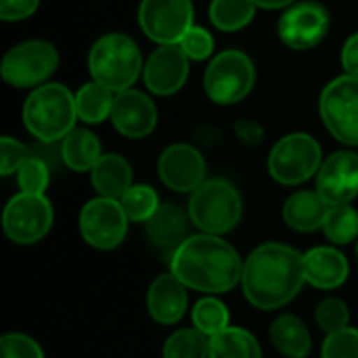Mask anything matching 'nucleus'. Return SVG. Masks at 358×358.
Listing matches in <instances>:
<instances>
[{
	"mask_svg": "<svg viewBox=\"0 0 358 358\" xmlns=\"http://www.w3.org/2000/svg\"><path fill=\"white\" fill-rule=\"evenodd\" d=\"M254 4L260 6V8H271V10H275V8H285V6L296 4V0H254Z\"/></svg>",
	"mask_w": 358,
	"mask_h": 358,
	"instance_id": "a19ab883",
	"label": "nucleus"
},
{
	"mask_svg": "<svg viewBox=\"0 0 358 358\" xmlns=\"http://www.w3.org/2000/svg\"><path fill=\"white\" fill-rule=\"evenodd\" d=\"M327 214L329 206L317 191H298L283 206L285 222L300 233H313L323 229Z\"/></svg>",
	"mask_w": 358,
	"mask_h": 358,
	"instance_id": "412c9836",
	"label": "nucleus"
},
{
	"mask_svg": "<svg viewBox=\"0 0 358 358\" xmlns=\"http://www.w3.org/2000/svg\"><path fill=\"white\" fill-rule=\"evenodd\" d=\"M187 285L172 273L159 275L147 292V310L159 325H174L187 313Z\"/></svg>",
	"mask_w": 358,
	"mask_h": 358,
	"instance_id": "a211bd4d",
	"label": "nucleus"
},
{
	"mask_svg": "<svg viewBox=\"0 0 358 358\" xmlns=\"http://www.w3.org/2000/svg\"><path fill=\"white\" fill-rule=\"evenodd\" d=\"M317 323L323 331L329 334H336V331H342L348 327L350 323V310L346 306L344 300L340 298H325L319 306H317Z\"/></svg>",
	"mask_w": 358,
	"mask_h": 358,
	"instance_id": "473e14b6",
	"label": "nucleus"
},
{
	"mask_svg": "<svg viewBox=\"0 0 358 358\" xmlns=\"http://www.w3.org/2000/svg\"><path fill=\"white\" fill-rule=\"evenodd\" d=\"M52 206L44 195L19 193L6 203L2 227L13 243L31 245L46 237L52 227Z\"/></svg>",
	"mask_w": 358,
	"mask_h": 358,
	"instance_id": "9d476101",
	"label": "nucleus"
},
{
	"mask_svg": "<svg viewBox=\"0 0 358 358\" xmlns=\"http://www.w3.org/2000/svg\"><path fill=\"white\" fill-rule=\"evenodd\" d=\"M256 84L254 61L243 50H222L218 52L203 76L206 94L218 105H235L243 101Z\"/></svg>",
	"mask_w": 358,
	"mask_h": 358,
	"instance_id": "423d86ee",
	"label": "nucleus"
},
{
	"mask_svg": "<svg viewBox=\"0 0 358 358\" xmlns=\"http://www.w3.org/2000/svg\"><path fill=\"white\" fill-rule=\"evenodd\" d=\"M138 23L149 40L157 46L178 44L193 27L191 0H143L138 6Z\"/></svg>",
	"mask_w": 358,
	"mask_h": 358,
	"instance_id": "f8f14e48",
	"label": "nucleus"
},
{
	"mask_svg": "<svg viewBox=\"0 0 358 358\" xmlns=\"http://www.w3.org/2000/svg\"><path fill=\"white\" fill-rule=\"evenodd\" d=\"M189 218L208 235H224L233 231L243 214L239 191L224 178H210L191 193Z\"/></svg>",
	"mask_w": 358,
	"mask_h": 358,
	"instance_id": "39448f33",
	"label": "nucleus"
},
{
	"mask_svg": "<svg viewBox=\"0 0 358 358\" xmlns=\"http://www.w3.org/2000/svg\"><path fill=\"white\" fill-rule=\"evenodd\" d=\"M78 120L76 94L63 84L46 82L31 90L23 105V124L44 145L63 141Z\"/></svg>",
	"mask_w": 358,
	"mask_h": 358,
	"instance_id": "7ed1b4c3",
	"label": "nucleus"
},
{
	"mask_svg": "<svg viewBox=\"0 0 358 358\" xmlns=\"http://www.w3.org/2000/svg\"><path fill=\"white\" fill-rule=\"evenodd\" d=\"M210 358H262V348L250 331L227 327L210 338Z\"/></svg>",
	"mask_w": 358,
	"mask_h": 358,
	"instance_id": "393cba45",
	"label": "nucleus"
},
{
	"mask_svg": "<svg viewBox=\"0 0 358 358\" xmlns=\"http://www.w3.org/2000/svg\"><path fill=\"white\" fill-rule=\"evenodd\" d=\"M162 358H210V338L195 327L180 329L166 340Z\"/></svg>",
	"mask_w": 358,
	"mask_h": 358,
	"instance_id": "cd10ccee",
	"label": "nucleus"
},
{
	"mask_svg": "<svg viewBox=\"0 0 358 358\" xmlns=\"http://www.w3.org/2000/svg\"><path fill=\"white\" fill-rule=\"evenodd\" d=\"M325 237L336 245H346L358 237V212L348 206L329 208V214L323 224Z\"/></svg>",
	"mask_w": 358,
	"mask_h": 358,
	"instance_id": "7c9ffc66",
	"label": "nucleus"
},
{
	"mask_svg": "<svg viewBox=\"0 0 358 358\" xmlns=\"http://www.w3.org/2000/svg\"><path fill=\"white\" fill-rule=\"evenodd\" d=\"M59 155L63 164L73 172H92V168L103 157L101 141L94 132L86 128H73L59 147Z\"/></svg>",
	"mask_w": 358,
	"mask_h": 358,
	"instance_id": "5701e85b",
	"label": "nucleus"
},
{
	"mask_svg": "<svg viewBox=\"0 0 358 358\" xmlns=\"http://www.w3.org/2000/svg\"><path fill=\"white\" fill-rule=\"evenodd\" d=\"M111 122L115 130L126 138H145L157 126V109L151 96L141 90L128 88L115 92Z\"/></svg>",
	"mask_w": 358,
	"mask_h": 358,
	"instance_id": "f3484780",
	"label": "nucleus"
},
{
	"mask_svg": "<svg viewBox=\"0 0 358 358\" xmlns=\"http://www.w3.org/2000/svg\"><path fill=\"white\" fill-rule=\"evenodd\" d=\"M346 256L329 245L313 248L304 254V279L319 289H336L348 279Z\"/></svg>",
	"mask_w": 358,
	"mask_h": 358,
	"instance_id": "aec40b11",
	"label": "nucleus"
},
{
	"mask_svg": "<svg viewBox=\"0 0 358 358\" xmlns=\"http://www.w3.org/2000/svg\"><path fill=\"white\" fill-rule=\"evenodd\" d=\"M317 193L329 208L348 206L358 195V153L336 151L317 172Z\"/></svg>",
	"mask_w": 358,
	"mask_h": 358,
	"instance_id": "4468645a",
	"label": "nucleus"
},
{
	"mask_svg": "<svg viewBox=\"0 0 358 358\" xmlns=\"http://www.w3.org/2000/svg\"><path fill=\"white\" fill-rule=\"evenodd\" d=\"M40 0H0L2 21H23L38 10Z\"/></svg>",
	"mask_w": 358,
	"mask_h": 358,
	"instance_id": "4c0bfd02",
	"label": "nucleus"
},
{
	"mask_svg": "<svg viewBox=\"0 0 358 358\" xmlns=\"http://www.w3.org/2000/svg\"><path fill=\"white\" fill-rule=\"evenodd\" d=\"M357 256H358V243H357Z\"/></svg>",
	"mask_w": 358,
	"mask_h": 358,
	"instance_id": "79ce46f5",
	"label": "nucleus"
},
{
	"mask_svg": "<svg viewBox=\"0 0 358 358\" xmlns=\"http://www.w3.org/2000/svg\"><path fill=\"white\" fill-rule=\"evenodd\" d=\"M342 65L344 73L358 78V34H352L342 48Z\"/></svg>",
	"mask_w": 358,
	"mask_h": 358,
	"instance_id": "58836bf2",
	"label": "nucleus"
},
{
	"mask_svg": "<svg viewBox=\"0 0 358 358\" xmlns=\"http://www.w3.org/2000/svg\"><path fill=\"white\" fill-rule=\"evenodd\" d=\"M256 8L254 0H212L210 21L220 31H239L252 23Z\"/></svg>",
	"mask_w": 358,
	"mask_h": 358,
	"instance_id": "bb28decb",
	"label": "nucleus"
},
{
	"mask_svg": "<svg viewBox=\"0 0 358 358\" xmlns=\"http://www.w3.org/2000/svg\"><path fill=\"white\" fill-rule=\"evenodd\" d=\"M59 65L57 48L46 40H25L15 44L2 57L0 73L8 86L38 88L55 73Z\"/></svg>",
	"mask_w": 358,
	"mask_h": 358,
	"instance_id": "6e6552de",
	"label": "nucleus"
},
{
	"mask_svg": "<svg viewBox=\"0 0 358 358\" xmlns=\"http://www.w3.org/2000/svg\"><path fill=\"white\" fill-rule=\"evenodd\" d=\"M0 358H44L40 344L25 334H4L0 338Z\"/></svg>",
	"mask_w": 358,
	"mask_h": 358,
	"instance_id": "c9c22d12",
	"label": "nucleus"
},
{
	"mask_svg": "<svg viewBox=\"0 0 358 358\" xmlns=\"http://www.w3.org/2000/svg\"><path fill=\"white\" fill-rule=\"evenodd\" d=\"M323 166V151L315 136L306 132H294L277 141L268 155L271 176L285 185L296 187L313 178Z\"/></svg>",
	"mask_w": 358,
	"mask_h": 358,
	"instance_id": "0eeeda50",
	"label": "nucleus"
},
{
	"mask_svg": "<svg viewBox=\"0 0 358 358\" xmlns=\"http://www.w3.org/2000/svg\"><path fill=\"white\" fill-rule=\"evenodd\" d=\"M306 283L304 256L283 243H262L243 262L241 287L258 310H277L289 304Z\"/></svg>",
	"mask_w": 358,
	"mask_h": 358,
	"instance_id": "f257e3e1",
	"label": "nucleus"
},
{
	"mask_svg": "<svg viewBox=\"0 0 358 358\" xmlns=\"http://www.w3.org/2000/svg\"><path fill=\"white\" fill-rule=\"evenodd\" d=\"M170 273L189 289L220 296L231 292L243 275L237 250L218 235H191L170 258Z\"/></svg>",
	"mask_w": 358,
	"mask_h": 358,
	"instance_id": "f03ea898",
	"label": "nucleus"
},
{
	"mask_svg": "<svg viewBox=\"0 0 358 358\" xmlns=\"http://www.w3.org/2000/svg\"><path fill=\"white\" fill-rule=\"evenodd\" d=\"M331 17L321 2H296L279 19L277 31L285 46L294 50H308L317 46L329 31Z\"/></svg>",
	"mask_w": 358,
	"mask_h": 358,
	"instance_id": "ddd939ff",
	"label": "nucleus"
},
{
	"mask_svg": "<svg viewBox=\"0 0 358 358\" xmlns=\"http://www.w3.org/2000/svg\"><path fill=\"white\" fill-rule=\"evenodd\" d=\"M193 325L197 331H201L203 336L208 338H214L218 336L220 331H224L231 321V315H229V308L214 296H208V298H201L195 308H193Z\"/></svg>",
	"mask_w": 358,
	"mask_h": 358,
	"instance_id": "c85d7f7f",
	"label": "nucleus"
},
{
	"mask_svg": "<svg viewBox=\"0 0 358 358\" xmlns=\"http://www.w3.org/2000/svg\"><path fill=\"white\" fill-rule=\"evenodd\" d=\"M178 44L185 50V55L189 57V61H206L214 52V38H212V34L206 27H197V25H193L182 36V40Z\"/></svg>",
	"mask_w": 358,
	"mask_h": 358,
	"instance_id": "f704fd0d",
	"label": "nucleus"
},
{
	"mask_svg": "<svg viewBox=\"0 0 358 358\" xmlns=\"http://www.w3.org/2000/svg\"><path fill=\"white\" fill-rule=\"evenodd\" d=\"M115 92L105 88L99 82H88L76 92V109L78 117L86 124H101L111 117Z\"/></svg>",
	"mask_w": 358,
	"mask_h": 358,
	"instance_id": "a878e982",
	"label": "nucleus"
},
{
	"mask_svg": "<svg viewBox=\"0 0 358 358\" xmlns=\"http://www.w3.org/2000/svg\"><path fill=\"white\" fill-rule=\"evenodd\" d=\"M321 358H358V329L346 327L329 334L323 342Z\"/></svg>",
	"mask_w": 358,
	"mask_h": 358,
	"instance_id": "72a5a7b5",
	"label": "nucleus"
},
{
	"mask_svg": "<svg viewBox=\"0 0 358 358\" xmlns=\"http://www.w3.org/2000/svg\"><path fill=\"white\" fill-rule=\"evenodd\" d=\"M90 180L99 197L122 199L124 193L132 187V168L126 157L117 153H107L90 172Z\"/></svg>",
	"mask_w": 358,
	"mask_h": 358,
	"instance_id": "4be33fe9",
	"label": "nucleus"
},
{
	"mask_svg": "<svg viewBox=\"0 0 358 358\" xmlns=\"http://www.w3.org/2000/svg\"><path fill=\"white\" fill-rule=\"evenodd\" d=\"M319 111L334 138L358 147V78L344 73L331 80L321 92Z\"/></svg>",
	"mask_w": 358,
	"mask_h": 358,
	"instance_id": "1a4fd4ad",
	"label": "nucleus"
},
{
	"mask_svg": "<svg viewBox=\"0 0 358 358\" xmlns=\"http://www.w3.org/2000/svg\"><path fill=\"white\" fill-rule=\"evenodd\" d=\"M189 222V212H185L176 203H162L157 212L145 222V233L153 245L170 250L174 254L191 237Z\"/></svg>",
	"mask_w": 358,
	"mask_h": 358,
	"instance_id": "6ab92c4d",
	"label": "nucleus"
},
{
	"mask_svg": "<svg viewBox=\"0 0 358 358\" xmlns=\"http://www.w3.org/2000/svg\"><path fill=\"white\" fill-rule=\"evenodd\" d=\"M48 180H50V168L48 162L40 155H29L27 162L17 172V182L21 193L44 195Z\"/></svg>",
	"mask_w": 358,
	"mask_h": 358,
	"instance_id": "2f4dec72",
	"label": "nucleus"
},
{
	"mask_svg": "<svg viewBox=\"0 0 358 358\" xmlns=\"http://www.w3.org/2000/svg\"><path fill=\"white\" fill-rule=\"evenodd\" d=\"M189 78V57L180 44L157 46L143 67V80L147 90L157 96L176 94Z\"/></svg>",
	"mask_w": 358,
	"mask_h": 358,
	"instance_id": "dca6fc26",
	"label": "nucleus"
},
{
	"mask_svg": "<svg viewBox=\"0 0 358 358\" xmlns=\"http://www.w3.org/2000/svg\"><path fill=\"white\" fill-rule=\"evenodd\" d=\"M143 57L138 44L120 31L101 36L88 55V69L92 82L103 84L111 92H122L132 88V84L143 73Z\"/></svg>",
	"mask_w": 358,
	"mask_h": 358,
	"instance_id": "20e7f679",
	"label": "nucleus"
},
{
	"mask_svg": "<svg viewBox=\"0 0 358 358\" xmlns=\"http://www.w3.org/2000/svg\"><path fill=\"white\" fill-rule=\"evenodd\" d=\"M120 203H122V208H124V212H126V216H128L130 222H143V224L162 206L155 189L149 187V185H132L124 193V197L120 199Z\"/></svg>",
	"mask_w": 358,
	"mask_h": 358,
	"instance_id": "c756f323",
	"label": "nucleus"
},
{
	"mask_svg": "<svg viewBox=\"0 0 358 358\" xmlns=\"http://www.w3.org/2000/svg\"><path fill=\"white\" fill-rule=\"evenodd\" d=\"M235 132L245 145H258L264 138V130L252 120H239L235 124Z\"/></svg>",
	"mask_w": 358,
	"mask_h": 358,
	"instance_id": "ea45409f",
	"label": "nucleus"
},
{
	"mask_svg": "<svg viewBox=\"0 0 358 358\" xmlns=\"http://www.w3.org/2000/svg\"><path fill=\"white\" fill-rule=\"evenodd\" d=\"M128 216L117 199L96 197L90 199L78 218L80 235L84 241L96 250L117 248L128 233Z\"/></svg>",
	"mask_w": 358,
	"mask_h": 358,
	"instance_id": "9b49d317",
	"label": "nucleus"
},
{
	"mask_svg": "<svg viewBox=\"0 0 358 358\" xmlns=\"http://www.w3.org/2000/svg\"><path fill=\"white\" fill-rule=\"evenodd\" d=\"M29 153L23 143L10 136H2L0 141V174L10 176L13 172H19V168L27 162Z\"/></svg>",
	"mask_w": 358,
	"mask_h": 358,
	"instance_id": "e433bc0d",
	"label": "nucleus"
},
{
	"mask_svg": "<svg viewBox=\"0 0 358 358\" xmlns=\"http://www.w3.org/2000/svg\"><path fill=\"white\" fill-rule=\"evenodd\" d=\"M271 342L285 358H306L313 350L310 331L296 315H281L273 321Z\"/></svg>",
	"mask_w": 358,
	"mask_h": 358,
	"instance_id": "b1692460",
	"label": "nucleus"
},
{
	"mask_svg": "<svg viewBox=\"0 0 358 358\" xmlns=\"http://www.w3.org/2000/svg\"><path fill=\"white\" fill-rule=\"evenodd\" d=\"M157 172L168 189L176 193H193L206 182V159L193 145L176 143L159 155Z\"/></svg>",
	"mask_w": 358,
	"mask_h": 358,
	"instance_id": "2eb2a0df",
	"label": "nucleus"
}]
</instances>
